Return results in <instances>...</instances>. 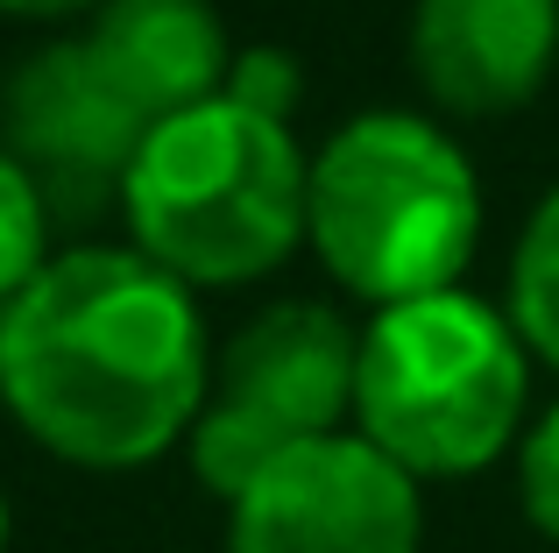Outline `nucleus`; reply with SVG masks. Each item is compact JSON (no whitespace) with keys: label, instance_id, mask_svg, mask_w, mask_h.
<instances>
[{"label":"nucleus","instance_id":"nucleus-1","mask_svg":"<svg viewBox=\"0 0 559 553\" xmlns=\"http://www.w3.org/2000/svg\"><path fill=\"white\" fill-rule=\"evenodd\" d=\"M213 384L191 284L142 249H57L0 305V404L43 455L93 475L185 447Z\"/></svg>","mask_w":559,"mask_h":553},{"label":"nucleus","instance_id":"nucleus-2","mask_svg":"<svg viewBox=\"0 0 559 553\" xmlns=\"http://www.w3.org/2000/svg\"><path fill=\"white\" fill-rule=\"evenodd\" d=\"M305 242L333 284L376 313L461 291L481 242V178L461 142L425 114H355L312 156Z\"/></svg>","mask_w":559,"mask_h":553},{"label":"nucleus","instance_id":"nucleus-3","mask_svg":"<svg viewBox=\"0 0 559 553\" xmlns=\"http://www.w3.org/2000/svg\"><path fill=\"white\" fill-rule=\"evenodd\" d=\"M305 185L312 156L290 121H262L213 93L142 136L121 178V213L156 270L191 291H219L290 263L305 242Z\"/></svg>","mask_w":559,"mask_h":553},{"label":"nucleus","instance_id":"nucleus-4","mask_svg":"<svg viewBox=\"0 0 559 553\" xmlns=\"http://www.w3.org/2000/svg\"><path fill=\"white\" fill-rule=\"evenodd\" d=\"M532 348L475 291L382 305L355 348V433L411 483H461L524 440Z\"/></svg>","mask_w":559,"mask_h":553},{"label":"nucleus","instance_id":"nucleus-5","mask_svg":"<svg viewBox=\"0 0 559 553\" xmlns=\"http://www.w3.org/2000/svg\"><path fill=\"white\" fill-rule=\"evenodd\" d=\"M355 348L361 333L319 298L262 305L213 355V384L185 433L191 475L234 504L276 455L347 433L355 419Z\"/></svg>","mask_w":559,"mask_h":553},{"label":"nucleus","instance_id":"nucleus-6","mask_svg":"<svg viewBox=\"0 0 559 553\" xmlns=\"http://www.w3.org/2000/svg\"><path fill=\"white\" fill-rule=\"evenodd\" d=\"M425 497L355 426L276 455L227 504V553H418Z\"/></svg>","mask_w":559,"mask_h":553},{"label":"nucleus","instance_id":"nucleus-7","mask_svg":"<svg viewBox=\"0 0 559 553\" xmlns=\"http://www.w3.org/2000/svg\"><path fill=\"white\" fill-rule=\"evenodd\" d=\"M142 136L150 121L107 85V71L85 57L79 36L28 50L0 85V150L36 178L50 221L99 213L107 199H121Z\"/></svg>","mask_w":559,"mask_h":553},{"label":"nucleus","instance_id":"nucleus-8","mask_svg":"<svg viewBox=\"0 0 559 553\" xmlns=\"http://www.w3.org/2000/svg\"><path fill=\"white\" fill-rule=\"evenodd\" d=\"M559 0H411V71L461 121H496L546 93Z\"/></svg>","mask_w":559,"mask_h":553},{"label":"nucleus","instance_id":"nucleus-9","mask_svg":"<svg viewBox=\"0 0 559 553\" xmlns=\"http://www.w3.org/2000/svg\"><path fill=\"white\" fill-rule=\"evenodd\" d=\"M79 43L150 128L213 99L234 64L213 0H99Z\"/></svg>","mask_w":559,"mask_h":553},{"label":"nucleus","instance_id":"nucleus-10","mask_svg":"<svg viewBox=\"0 0 559 553\" xmlns=\"http://www.w3.org/2000/svg\"><path fill=\"white\" fill-rule=\"evenodd\" d=\"M503 313L518 327V341L532 348V362L559 369V185L532 207L518 249H510V291Z\"/></svg>","mask_w":559,"mask_h":553},{"label":"nucleus","instance_id":"nucleus-11","mask_svg":"<svg viewBox=\"0 0 559 553\" xmlns=\"http://www.w3.org/2000/svg\"><path fill=\"white\" fill-rule=\"evenodd\" d=\"M50 263V207H43L36 178L0 150V305Z\"/></svg>","mask_w":559,"mask_h":553},{"label":"nucleus","instance_id":"nucleus-12","mask_svg":"<svg viewBox=\"0 0 559 553\" xmlns=\"http://www.w3.org/2000/svg\"><path fill=\"white\" fill-rule=\"evenodd\" d=\"M219 93L234 99V107L262 114V121H290L298 114V93H305V71L290 50H270V43H255V50H234L227 64V85Z\"/></svg>","mask_w":559,"mask_h":553},{"label":"nucleus","instance_id":"nucleus-13","mask_svg":"<svg viewBox=\"0 0 559 553\" xmlns=\"http://www.w3.org/2000/svg\"><path fill=\"white\" fill-rule=\"evenodd\" d=\"M518 504H524V518H532V532H546L559 546V398L518 440Z\"/></svg>","mask_w":559,"mask_h":553},{"label":"nucleus","instance_id":"nucleus-14","mask_svg":"<svg viewBox=\"0 0 559 553\" xmlns=\"http://www.w3.org/2000/svg\"><path fill=\"white\" fill-rule=\"evenodd\" d=\"M85 8H99V0H0V14H14V22H64Z\"/></svg>","mask_w":559,"mask_h":553},{"label":"nucleus","instance_id":"nucleus-15","mask_svg":"<svg viewBox=\"0 0 559 553\" xmlns=\"http://www.w3.org/2000/svg\"><path fill=\"white\" fill-rule=\"evenodd\" d=\"M8 532H14V518H8V497H0V553H8Z\"/></svg>","mask_w":559,"mask_h":553}]
</instances>
